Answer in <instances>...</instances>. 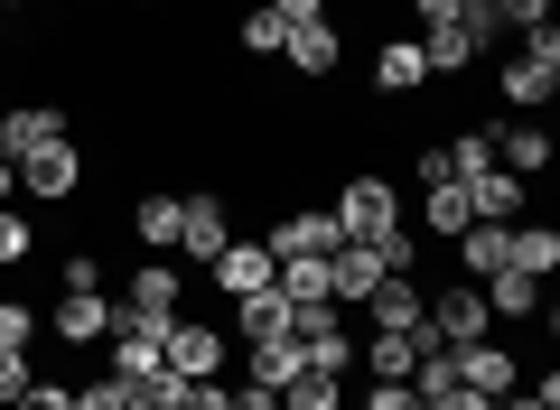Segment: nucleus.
<instances>
[{
	"label": "nucleus",
	"mask_w": 560,
	"mask_h": 410,
	"mask_svg": "<svg viewBox=\"0 0 560 410\" xmlns=\"http://www.w3.org/2000/svg\"><path fill=\"white\" fill-rule=\"evenodd\" d=\"M346 401V383L337 373H318V364H300L290 383H280V410H337Z\"/></svg>",
	"instance_id": "nucleus-25"
},
{
	"label": "nucleus",
	"mask_w": 560,
	"mask_h": 410,
	"mask_svg": "<svg viewBox=\"0 0 560 410\" xmlns=\"http://www.w3.org/2000/svg\"><path fill=\"white\" fill-rule=\"evenodd\" d=\"M327 215L346 224V243H374V234H393V224H401V206H393V177H374V168H364V177H346Z\"/></svg>",
	"instance_id": "nucleus-3"
},
{
	"label": "nucleus",
	"mask_w": 560,
	"mask_h": 410,
	"mask_svg": "<svg viewBox=\"0 0 560 410\" xmlns=\"http://www.w3.org/2000/svg\"><path fill=\"white\" fill-rule=\"evenodd\" d=\"M300 364H308V354H300V336H261V345H243V383H261V391H280Z\"/></svg>",
	"instance_id": "nucleus-19"
},
{
	"label": "nucleus",
	"mask_w": 560,
	"mask_h": 410,
	"mask_svg": "<svg viewBox=\"0 0 560 410\" xmlns=\"http://www.w3.org/2000/svg\"><path fill=\"white\" fill-rule=\"evenodd\" d=\"M374 84H383V94H420V84H430V66H420V38H383Z\"/></svg>",
	"instance_id": "nucleus-22"
},
{
	"label": "nucleus",
	"mask_w": 560,
	"mask_h": 410,
	"mask_svg": "<svg viewBox=\"0 0 560 410\" xmlns=\"http://www.w3.org/2000/svg\"><path fill=\"white\" fill-rule=\"evenodd\" d=\"M224 243H234V215H224V196H187V206H178V253H168V261L206 271Z\"/></svg>",
	"instance_id": "nucleus-6"
},
{
	"label": "nucleus",
	"mask_w": 560,
	"mask_h": 410,
	"mask_svg": "<svg viewBox=\"0 0 560 410\" xmlns=\"http://www.w3.org/2000/svg\"><path fill=\"white\" fill-rule=\"evenodd\" d=\"M458 28H467V47H477V57H495V38H504V28H495V10H486V0H467V10H458Z\"/></svg>",
	"instance_id": "nucleus-32"
},
{
	"label": "nucleus",
	"mask_w": 560,
	"mask_h": 410,
	"mask_svg": "<svg viewBox=\"0 0 560 410\" xmlns=\"http://www.w3.org/2000/svg\"><path fill=\"white\" fill-rule=\"evenodd\" d=\"M0 10H28V0H0Z\"/></svg>",
	"instance_id": "nucleus-44"
},
{
	"label": "nucleus",
	"mask_w": 560,
	"mask_h": 410,
	"mask_svg": "<svg viewBox=\"0 0 560 410\" xmlns=\"http://www.w3.org/2000/svg\"><path fill=\"white\" fill-rule=\"evenodd\" d=\"M75 187H84V140H75V131L20 159V196H38V206H66Z\"/></svg>",
	"instance_id": "nucleus-4"
},
{
	"label": "nucleus",
	"mask_w": 560,
	"mask_h": 410,
	"mask_svg": "<svg viewBox=\"0 0 560 410\" xmlns=\"http://www.w3.org/2000/svg\"><path fill=\"white\" fill-rule=\"evenodd\" d=\"M160 364H168V336L131 327V317L103 327V373H113V383H140V373H160Z\"/></svg>",
	"instance_id": "nucleus-8"
},
{
	"label": "nucleus",
	"mask_w": 560,
	"mask_h": 410,
	"mask_svg": "<svg viewBox=\"0 0 560 410\" xmlns=\"http://www.w3.org/2000/svg\"><path fill=\"white\" fill-rule=\"evenodd\" d=\"M28 383H38V373H28V354H0V410L20 401V391H28Z\"/></svg>",
	"instance_id": "nucleus-38"
},
{
	"label": "nucleus",
	"mask_w": 560,
	"mask_h": 410,
	"mask_svg": "<svg viewBox=\"0 0 560 410\" xmlns=\"http://www.w3.org/2000/svg\"><path fill=\"white\" fill-rule=\"evenodd\" d=\"M486 10H495V28H523V38L551 28V0H486Z\"/></svg>",
	"instance_id": "nucleus-30"
},
{
	"label": "nucleus",
	"mask_w": 560,
	"mask_h": 410,
	"mask_svg": "<svg viewBox=\"0 0 560 410\" xmlns=\"http://www.w3.org/2000/svg\"><path fill=\"white\" fill-rule=\"evenodd\" d=\"M47 140H66L57 103H10V113H0V159H10V168H20L28 150H47Z\"/></svg>",
	"instance_id": "nucleus-11"
},
{
	"label": "nucleus",
	"mask_w": 560,
	"mask_h": 410,
	"mask_svg": "<svg viewBox=\"0 0 560 410\" xmlns=\"http://www.w3.org/2000/svg\"><path fill=\"white\" fill-rule=\"evenodd\" d=\"M364 317H374V327H420V317H430V290H420L411 271H393L374 298H364Z\"/></svg>",
	"instance_id": "nucleus-18"
},
{
	"label": "nucleus",
	"mask_w": 560,
	"mask_h": 410,
	"mask_svg": "<svg viewBox=\"0 0 560 410\" xmlns=\"http://www.w3.org/2000/svg\"><path fill=\"white\" fill-rule=\"evenodd\" d=\"M280 57H290V66H300V75H337V20H300V28H290V38H280Z\"/></svg>",
	"instance_id": "nucleus-16"
},
{
	"label": "nucleus",
	"mask_w": 560,
	"mask_h": 410,
	"mask_svg": "<svg viewBox=\"0 0 560 410\" xmlns=\"http://www.w3.org/2000/svg\"><path fill=\"white\" fill-rule=\"evenodd\" d=\"M458 10H467V0H411V20H420V28H448Z\"/></svg>",
	"instance_id": "nucleus-39"
},
{
	"label": "nucleus",
	"mask_w": 560,
	"mask_h": 410,
	"mask_svg": "<svg viewBox=\"0 0 560 410\" xmlns=\"http://www.w3.org/2000/svg\"><path fill=\"white\" fill-rule=\"evenodd\" d=\"M280 38H290L280 10H243V57H280Z\"/></svg>",
	"instance_id": "nucleus-29"
},
{
	"label": "nucleus",
	"mask_w": 560,
	"mask_h": 410,
	"mask_svg": "<svg viewBox=\"0 0 560 410\" xmlns=\"http://www.w3.org/2000/svg\"><path fill=\"white\" fill-rule=\"evenodd\" d=\"M495 410H551V401H533V391H504V401Z\"/></svg>",
	"instance_id": "nucleus-42"
},
{
	"label": "nucleus",
	"mask_w": 560,
	"mask_h": 410,
	"mask_svg": "<svg viewBox=\"0 0 560 410\" xmlns=\"http://www.w3.org/2000/svg\"><path fill=\"white\" fill-rule=\"evenodd\" d=\"M486 308H495V317H533L541 308V280L533 271H495V280H486Z\"/></svg>",
	"instance_id": "nucleus-27"
},
{
	"label": "nucleus",
	"mask_w": 560,
	"mask_h": 410,
	"mask_svg": "<svg viewBox=\"0 0 560 410\" xmlns=\"http://www.w3.org/2000/svg\"><path fill=\"white\" fill-rule=\"evenodd\" d=\"M486 327H495V308H486V290H477V280H458V290H440V298H430V336H440V345H477Z\"/></svg>",
	"instance_id": "nucleus-9"
},
{
	"label": "nucleus",
	"mask_w": 560,
	"mask_h": 410,
	"mask_svg": "<svg viewBox=\"0 0 560 410\" xmlns=\"http://www.w3.org/2000/svg\"><path fill=\"white\" fill-rule=\"evenodd\" d=\"M28 336H38V317H28V298H0V354H28Z\"/></svg>",
	"instance_id": "nucleus-31"
},
{
	"label": "nucleus",
	"mask_w": 560,
	"mask_h": 410,
	"mask_svg": "<svg viewBox=\"0 0 560 410\" xmlns=\"http://www.w3.org/2000/svg\"><path fill=\"white\" fill-rule=\"evenodd\" d=\"M10 410H75V383H28Z\"/></svg>",
	"instance_id": "nucleus-34"
},
{
	"label": "nucleus",
	"mask_w": 560,
	"mask_h": 410,
	"mask_svg": "<svg viewBox=\"0 0 560 410\" xmlns=\"http://www.w3.org/2000/svg\"><path fill=\"white\" fill-rule=\"evenodd\" d=\"M47 327H57L66 345H103V327H113V298H103V290H66Z\"/></svg>",
	"instance_id": "nucleus-14"
},
{
	"label": "nucleus",
	"mask_w": 560,
	"mask_h": 410,
	"mask_svg": "<svg viewBox=\"0 0 560 410\" xmlns=\"http://www.w3.org/2000/svg\"><path fill=\"white\" fill-rule=\"evenodd\" d=\"M458 187H467V206H477V224H523V177L486 168V177H458Z\"/></svg>",
	"instance_id": "nucleus-17"
},
{
	"label": "nucleus",
	"mask_w": 560,
	"mask_h": 410,
	"mask_svg": "<svg viewBox=\"0 0 560 410\" xmlns=\"http://www.w3.org/2000/svg\"><path fill=\"white\" fill-rule=\"evenodd\" d=\"M383 280H393V271H383L374 243H337V253H327V298H337V308H364Z\"/></svg>",
	"instance_id": "nucleus-10"
},
{
	"label": "nucleus",
	"mask_w": 560,
	"mask_h": 410,
	"mask_svg": "<svg viewBox=\"0 0 560 410\" xmlns=\"http://www.w3.org/2000/svg\"><path fill=\"white\" fill-rule=\"evenodd\" d=\"M178 410H234V383H224V373H215V383H187Z\"/></svg>",
	"instance_id": "nucleus-35"
},
{
	"label": "nucleus",
	"mask_w": 560,
	"mask_h": 410,
	"mask_svg": "<svg viewBox=\"0 0 560 410\" xmlns=\"http://www.w3.org/2000/svg\"><path fill=\"white\" fill-rule=\"evenodd\" d=\"M337 243H346V224L327 215V206H290V215L261 234V253H271V261H300V253H337Z\"/></svg>",
	"instance_id": "nucleus-7"
},
{
	"label": "nucleus",
	"mask_w": 560,
	"mask_h": 410,
	"mask_svg": "<svg viewBox=\"0 0 560 410\" xmlns=\"http://www.w3.org/2000/svg\"><path fill=\"white\" fill-rule=\"evenodd\" d=\"M448 177H486L495 168V121H448Z\"/></svg>",
	"instance_id": "nucleus-20"
},
{
	"label": "nucleus",
	"mask_w": 560,
	"mask_h": 410,
	"mask_svg": "<svg viewBox=\"0 0 560 410\" xmlns=\"http://www.w3.org/2000/svg\"><path fill=\"white\" fill-rule=\"evenodd\" d=\"M178 298H187V280H178V261H140V271H131V290L113 298V317H131V327H150V336H168V327H178Z\"/></svg>",
	"instance_id": "nucleus-2"
},
{
	"label": "nucleus",
	"mask_w": 560,
	"mask_h": 410,
	"mask_svg": "<svg viewBox=\"0 0 560 410\" xmlns=\"http://www.w3.org/2000/svg\"><path fill=\"white\" fill-rule=\"evenodd\" d=\"M178 206H187V196H140V206H131V234L140 243H150V253H178Z\"/></svg>",
	"instance_id": "nucleus-23"
},
{
	"label": "nucleus",
	"mask_w": 560,
	"mask_h": 410,
	"mask_svg": "<svg viewBox=\"0 0 560 410\" xmlns=\"http://www.w3.org/2000/svg\"><path fill=\"white\" fill-rule=\"evenodd\" d=\"M458 253H467V271H477V280L514 271V224H467V234H458Z\"/></svg>",
	"instance_id": "nucleus-21"
},
{
	"label": "nucleus",
	"mask_w": 560,
	"mask_h": 410,
	"mask_svg": "<svg viewBox=\"0 0 560 410\" xmlns=\"http://www.w3.org/2000/svg\"><path fill=\"white\" fill-rule=\"evenodd\" d=\"M0 57H10V28H0Z\"/></svg>",
	"instance_id": "nucleus-45"
},
{
	"label": "nucleus",
	"mask_w": 560,
	"mask_h": 410,
	"mask_svg": "<svg viewBox=\"0 0 560 410\" xmlns=\"http://www.w3.org/2000/svg\"><path fill=\"white\" fill-rule=\"evenodd\" d=\"M261 10H280V20H290V28H300V20H327L318 0H261Z\"/></svg>",
	"instance_id": "nucleus-40"
},
{
	"label": "nucleus",
	"mask_w": 560,
	"mask_h": 410,
	"mask_svg": "<svg viewBox=\"0 0 560 410\" xmlns=\"http://www.w3.org/2000/svg\"><path fill=\"white\" fill-rule=\"evenodd\" d=\"M458 383L486 391V401H504V391H523V364L495 345V336H477V345H458Z\"/></svg>",
	"instance_id": "nucleus-12"
},
{
	"label": "nucleus",
	"mask_w": 560,
	"mask_h": 410,
	"mask_svg": "<svg viewBox=\"0 0 560 410\" xmlns=\"http://www.w3.org/2000/svg\"><path fill=\"white\" fill-rule=\"evenodd\" d=\"M234 327H243V345H261V336H290V298H280V290L234 298Z\"/></svg>",
	"instance_id": "nucleus-24"
},
{
	"label": "nucleus",
	"mask_w": 560,
	"mask_h": 410,
	"mask_svg": "<svg viewBox=\"0 0 560 410\" xmlns=\"http://www.w3.org/2000/svg\"><path fill=\"white\" fill-rule=\"evenodd\" d=\"M234 410H280V391H261V383H234Z\"/></svg>",
	"instance_id": "nucleus-41"
},
{
	"label": "nucleus",
	"mask_w": 560,
	"mask_h": 410,
	"mask_svg": "<svg viewBox=\"0 0 560 410\" xmlns=\"http://www.w3.org/2000/svg\"><path fill=\"white\" fill-rule=\"evenodd\" d=\"M300 354H308L318 373H337V383H346V373H355V336H346V317H327L318 336H300Z\"/></svg>",
	"instance_id": "nucleus-26"
},
{
	"label": "nucleus",
	"mask_w": 560,
	"mask_h": 410,
	"mask_svg": "<svg viewBox=\"0 0 560 410\" xmlns=\"http://www.w3.org/2000/svg\"><path fill=\"white\" fill-rule=\"evenodd\" d=\"M355 410H420V391H411V383H374Z\"/></svg>",
	"instance_id": "nucleus-36"
},
{
	"label": "nucleus",
	"mask_w": 560,
	"mask_h": 410,
	"mask_svg": "<svg viewBox=\"0 0 560 410\" xmlns=\"http://www.w3.org/2000/svg\"><path fill=\"white\" fill-rule=\"evenodd\" d=\"M514 271H560V234H551V224H514Z\"/></svg>",
	"instance_id": "nucleus-28"
},
{
	"label": "nucleus",
	"mask_w": 560,
	"mask_h": 410,
	"mask_svg": "<svg viewBox=\"0 0 560 410\" xmlns=\"http://www.w3.org/2000/svg\"><path fill=\"white\" fill-rule=\"evenodd\" d=\"M504 103H514V113H533V103H551L560 94V28H533V38L514 47V57H504Z\"/></svg>",
	"instance_id": "nucleus-1"
},
{
	"label": "nucleus",
	"mask_w": 560,
	"mask_h": 410,
	"mask_svg": "<svg viewBox=\"0 0 560 410\" xmlns=\"http://www.w3.org/2000/svg\"><path fill=\"white\" fill-rule=\"evenodd\" d=\"M271 271H280V261L261 253V243H224V253L206 261V280H215L224 298H253V290H271Z\"/></svg>",
	"instance_id": "nucleus-13"
},
{
	"label": "nucleus",
	"mask_w": 560,
	"mask_h": 410,
	"mask_svg": "<svg viewBox=\"0 0 560 410\" xmlns=\"http://www.w3.org/2000/svg\"><path fill=\"white\" fill-rule=\"evenodd\" d=\"M10 196H20V168H10V159H0V206H10Z\"/></svg>",
	"instance_id": "nucleus-43"
},
{
	"label": "nucleus",
	"mask_w": 560,
	"mask_h": 410,
	"mask_svg": "<svg viewBox=\"0 0 560 410\" xmlns=\"http://www.w3.org/2000/svg\"><path fill=\"white\" fill-rule=\"evenodd\" d=\"M75 410H121V383H113V373H94V383H75Z\"/></svg>",
	"instance_id": "nucleus-37"
},
{
	"label": "nucleus",
	"mask_w": 560,
	"mask_h": 410,
	"mask_svg": "<svg viewBox=\"0 0 560 410\" xmlns=\"http://www.w3.org/2000/svg\"><path fill=\"white\" fill-rule=\"evenodd\" d=\"M467 224H477V206H467V187H458V177H440V187H420V234L458 243Z\"/></svg>",
	"instance_id": "nucleus-15"
},
{
	"label": "nucleus",
	"mask_w": 560,
	"mask_h": 410,
	"mask_svg": "<svg viewBox=\"0 0 560 410\" xmlns=\"http://www.w3.org/2000/svg\"><path fill=\"white\" fill-rule=\"evenodd\" d=\"M28 243H38V234H28V215H10V206H0V271H10V261H28Z\"/></svg>",
	"instance_id": "nucleus-33"
},
{
	"label": "nucleus",
	"mask_w": 560,
	"mask_h": 410,
	"mask_svg": "<svg viewBox=\"0 0 560 410\" xmlns=\"http://www.w3.org/2000/svg\"><path fill=\"white\" fill-rule=\"evenodd\" d=\"M224 364H234V336H224V327H206V317H178V327H168V373L215 383Z\"/></svg>",
	"instance_id": "nucleus-5"
}]
</instances>
